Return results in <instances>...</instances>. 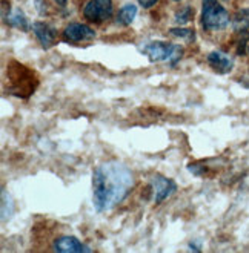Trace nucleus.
I'll list each match as a JSON object with an SVG mask.
<instances>
[{
    "label": "nucleus",
    "instance_id": "12",
    "mask_svg": "<svg viewBox=\"0 0 249 253\" xmlns=\"http://www.w3.org/2000/svg\"><path fill=\"white\" fill-rule=\"evenodd\" d=\"M12 213H14V201L9 193L3 189L2 190V219L3 221L9 219Z\"/></svg>",
    "mask_w": 249,
    "mask_h": 253
},
{
    "label": "nucleus",
    "instance_id": "8",
    "mask_svg": "<svg viewBox=\"0 0 249 253\" xmlns=\"http://www.w3.org/2000/svg\"><path fill=\"white\" fill-rule=\"evenodd\" d=\"M52 249L58 253H80V252H91L90 247H86L80 243L76 236H60L54 241Z\"/></svg>",
    "mask_w": 249,
    "mask_h": 253
},
{
    "label": "nucleus",
    "instance_id": "9",
    "mask_svg": "<svg viewBox=\"0 0 249 253\" xmlns=\"http://www.w3.org/2000/svg\"><path fill=\"white\" fill-rule=\"evenodd\" d=\"M208 63L218 74H228L234 68L232 57H229L223 51H212V52H209L208 54Z\"/></svg>",
    "mask_w": 249,
    "mask_h": 253
},
{
    "label": "nucleus",
    "instance_id": "7",
    "mask_svg": "<svg viewBox=\"0 0 249 253\" xmlns=\"http://www.w3.org/2000/svg\"><path fill=\"white\" fill-rule=\"evenodd\" d=\"M33 31L43 49H50L51 46H54V43L57 40V31L54 26L45 22H36L33 23Z\"/></svg>",
    "mask_w": 249,
    "mask_h": 253
},
{
    "label": "nucleus",
    "instance_id": "6",
    "mask_svg": "<svg viewBox=\"0 0 249 253\" xmlns=\"http://www.w3.org/2000/svg\"><path fill=\"white\" fill-rule=\"evenodd\" d=\"M63 37L69 43H82V42L93 40L96 37V33H94V29H91L90 26H86V25H82V23H69L65 28Z\"/></svg>",
    "mask_w": 249,
    "mask_h": 253
},
{
    "label": "nucleus",
    "instance_id": "11",
    "mask_svg": "<svg viewBox=\"0 0 249 253\" xmlns=\"http://www.w3.org/2000/svg\"><path fill=\"white\" fill-rule=\"evenodd\" d=\"M136 16H137V6L133 3H128L119 11V14H117V23L128 26L134 22Z\"/></svg>",
    "mask_w": 249,
    "mask_h": 253
},
{
    "label": "nucleus",
    "instance_id": "13",
    "mask_svg": "<svg viewBox=\"0 0 249 253\" xmlns=\"http://www.w3.org/2000/svg\"><path fill=\"white\" fill-rule=\"evenodd\" d=\"M169 34L172 37H175V39L185 40L186 43H191L196 39V33L193 31V29H189V28H171Z\"/></svg>",
    "mask_w": 249,
    "mask_h": 253
},
{
    "label": "nucleus",
    "instance_id": "1",
    "mask_svg": "<svg viewBox=\"0 0 249 253\" xmlns=\"http://www.w3.org/2000/svg\"><path fill=\"white\" fill-rule=\"evenodd\" d=\"M134 186L133 172L120 161H105L93 173V203L103 213L120 204Z\"/></svg>",
    "mask_w": 249,
    "mask_h": 253
},
{
    "label": "nucleus",
    "instance_id": "10",
    "mask_svg": "<svg viewBox=\"0 0 249 253\" xmlns=\"http://www.w3.org/2000/svg\"><path fill=\"white\" fill-rule=\"evenodd\" d=\"M6 23H9L11 26L22 29V31H28L29 29V20L25 16V12L22 9H16L14 12H9L8 17H5Z\"/></svg>",
    "mask_w": 249,
    "mask_h": 253
},
{
    "label": "nucleus",
    "instance_id": "18",
    "mask_svg": "<svg viewBox=\"0 0 249 253\" xmlns=\"http://www.w3.org/2000/svg\"><path fill=\"white\" fill-rule=\"evenodd\" d=\"M225 2H226V0H225Z\"/></svg>",
    "mask_w": 249,
    "mask_h": 253
},
{
    "label": "nucleus",
    "instance_id": "5",
    "mask_svg": "<svg viewBox=\"0 0 249 253\" xmlns=\"http://www.w3.org/2000/svg\"><path fill=\"white\" fill-rule=\"evenodd\" d=\"M151 186H152V190H154L155 204L163 203L166 198H169L172 193L177 190V184H175L174 180H171V178H168V176L160 175V173H155L151 178Z\"/></svg>",
    "mask_w": 249,
    "mask_h": 253
},
{
    "label": "nucleus",
    "instance_id": "16",
    "mask_svg": "<svg viewBox=\"0 0 249 253\" xmlns=\"http://www.w3.org/2000/svg\"><path fill=\"white\" fill-rule=\"evenodd\" d=\"M157 2H158V0H139V3H140L143 8H151V6H154Z\"/></svg>",
    "mask_w": 249,
    "mask_h": 253
},
{
    "label": "nucleus",
    "instance_id": "3",
    "mask_svg": "<svg viewBox=\"0 0 249 253\" xmlns=\"http://www.w3.org/2000/svg\"><path fill=\"white\" fill-rule=\"evenodd\" d=\"M229 25V14L218 0L201 2V26L206 31H220Z\"/></svg>",
    "mask_w": 249,
    "mask_h": 253
},
{
    "label": "nucleus",
    "instance_id": "4",
    "mask_svg": "<svg viewBox=\"0 0 249 253\" xmlns=\"http://www.w3.org/2000/svg\"><path fill=\"white\" fill-rule=\"evenodd\" d=\"M86 20L101 23L112 16V0H90L83 8Z\"/></svg>",
    "mask_w": 249,
    "mask_h": 253
},
{
    "label": "nucleus",
    "instance_id": "2",
    "mask_svg": "<svg viewBox=\"0 0 249 253\" xmlns=\"http://www.w3.org/2000/svg\"><path fill=\"white\" fill-rule=\"evenodd\" d=\"M140 51L142 54L148 57L151 62H169L171 65L177 63L183 55V49L179 44L166 43L162 40L145 43L140 48Z\"/></svg>",
    "mask_w": 249,
    "mask_h": 253
},
{
    "label": "nucleus",
    "instance_id": "15",
    "mask_svg": "<svg viewBox=\"0 0 249 253\" xmlns=\"http://www.w3.org/2000/svg\"><path fill=\"white\" fill-rule=\"evenodd\" d=\"M193 16H194V11L189 6H185L183 9H180L177 14H175L174 20H175V23H179V25H185V23H188L189 20H191Z\"/></svg>",
    "mask_w": 249,
    "mask_h": 253
},
{
    "label": "nucleus",
    "instance_id": "17",
    "mask_svg": "<svg viewBox=\"0 0 249 253\" xmlns=\"http://www.w3.org/2000/svg\"><path fill=\"white\" fill-rule=\"evenodd\" d=\"M54 2H55L57 5H62V6H65V5H66V2H68V0H54Z\"/></svg>",
    "mask_w": 249,
    "mask_h": 253
},
{
    "label": "nucleus",
    "instance_id": "14",
    "mask_svg": "<svg viewBox=\"0 0 249 253\" xmlns=\"http://www.w3.org/2000/svg\"><path fill=\"white\" fill-rule=\"evenodd\" d=\"M232 23L236 31H245V29H248L249 28V8L239 11Z\"/></svg>",
    "mask_w": 249,
    "mask_h": 253
}]
</instances>
